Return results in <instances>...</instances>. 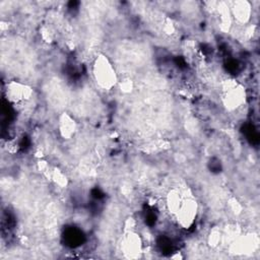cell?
Segmentation results:
<instances>
[{"mask_svg":"<svg viewBox=\"0 0 260 260\" xmlns=\"http://www.w3.org/2000/svg\"><path fill=\"white\" fill-rule=\"evenodd\" d=\"M93 78L105 90H111L117 83V74L111 61L104 55H100L92 65Z\"/></svg>","mask_w":260,"mask_h":260,"instance_id":"obj_1","label":"cell"},{"mask_svg":"<svg viewBox=\"0 0 260 260\" xmlns=\"http://www.w3.org/2000/svg\"><path fill=\"white\" fill-rule=\"evenodd\" d=\"M222 102L228 110H237L245 103V89L237 81L225 80L222 84Z\"/></svg>","mask_w":260,"mask_h":260,"instance_id":"obj_2","label":"cell"},{"mask_svg":"<svg viewBox=\"0 0 260 260\" xmlns=\"http://www.w3.org/2000/svg\"><path fill=\"white\" fill-rule=\"evenodd\" d=\"M197 210L198 206L195 199L192 197H184L178 211L175 213L178 223L184 229H189L196 218Z\"/></svg>","mask_w":260,"mask_h":260,"instance_id":"obj_3","label":"cell"},{"mask_svg":"<svg viewBox=\"0 0 260 260\" xmlns=\"http://www.w3.org/2000/svg\"><path fill=\"white\" fill-rule=\"evenodd\" d=\"M6 93H7V98L14 102V103H18V102H22V101H26L30 98L32 90L29 86L22 84L20 82H16V81H12L7 83L6 85Z\"/></svg>","mask_w":260,"mask_h":260,"instance_id":"obj_4","label":"cell"},{"mask_svg":"<svg viewBox=\"0 0 260 260\" xmlns=\"http://www.w3.org/2000/svg\"><path fill=\"white\" fill-rule=\"evenodd\" d=\"M141 247L142 244L139 235L132 231L128 232L122 242V249L124 254L130 258L137 257L141 253Z\"/></svg>","mask_w":260,"mask_h":260,"instance_id":"obj_5","label":"cell"},{"mask_svg":"<svg viewBox=\"0 0 260 260\" xmlns=\"http://www.w3.org/2000/svg\"><path fill=\"white\" fill-rule=\"evenodd\" d=\"M231 12L236 20H238L241 23H245L250 19L252 9L249 2L238 1L234 2L231 8Z\"/></svg>","mask_w":260,"mask_h":260,"instance_id":"obj_6","label":"cell"},{"mask_svg":"<svg viewBox=\"0 0 260 260\" xmlns=\"http://www.w3.org/2000/svg\"><path fill=\"white\" fill-rule=\"evenodd\" d=\"M76 130L75 121L68 115L64 114L59 120V131L64 138H70Z\"/></svg>","mask_w":260,"mask_h":260,"instance_id":"obj_7","label":"cell"}]
</instances>
